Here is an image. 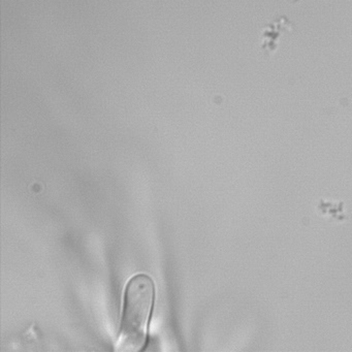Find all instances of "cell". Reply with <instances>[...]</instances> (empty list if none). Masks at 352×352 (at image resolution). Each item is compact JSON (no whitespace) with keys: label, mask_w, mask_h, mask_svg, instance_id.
Returning a JSON list of instances; mask_svg holds the SVG:
<instances>
[{"label":"cell","mask_w":352,"mask_h":352,"mask_svg":"<svg viewBox=\"0 0 352 352\" xmlns=\"http://www.w3.org/2000/svg\"><path fill=\"white\" fill-rule=\"evenodd\" d=\"M154 300L155 285L150 276L138 274L129 279L123 294L117 349L124 351L145 349Z\"/></svg>","instance_id":"6da1fadb"}]
</instances>
